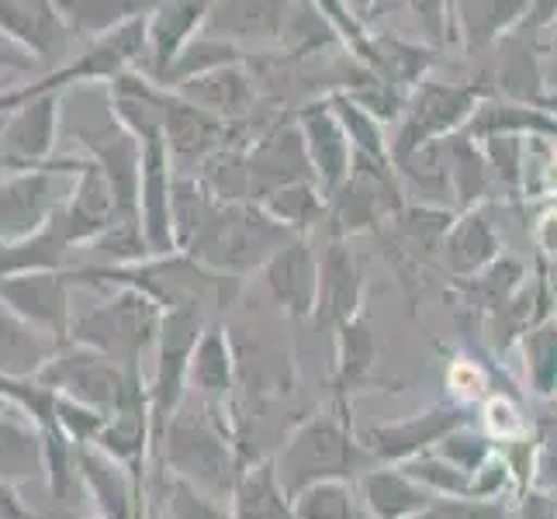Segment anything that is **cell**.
<instances>
[{
	"instance_id": "6da1fadb",
	"label": "cell",
	"mask_w": 557,
	"mask_h": 519,
	"mask_svg": "<svg viewBox=\"0 0 557 519\" xmlns=\"http://www.w3.org/2000/svg\"><path fill=\"white\" fill-rule=\"evenodd\" d=\"M152 450L170 478H181L222 503L233 498L236 482L246 471L228 401H208L195 392H187L181 409L170 416Z\"/></svg>"
},
{
	"instance_id": "f6af8a7d",
	"label": "cell",
	"mask_w": 557,
	"mask_h": 519,
	"mask_svg": "<svg viewBox=\"0 0 557 519\" xmlns=\"http://www.w3.org/2000/svg\"><path fill=\"white\" fill-rule=\"evenodd\" d=\"M478 427H482L498 447L509 444V440H520L527 433H533V422L527 419V412L516 406L512 395H498L492 392L482 406H478Z\"/></svg>"
},
{
	"instance_id": "e0dca14e",
	"label": "cell",
	"mask_w": 557,
	"mask_h": 519,
	"mask_svg": "<svg viewBox=\"0 0 557 519\" xmlns=\"http://www.w3.org/2000/svg\"><path fill=\"white\" fill-rule=\"evenodd\" d=\"M295 119L301 125L305 146H309L315 181L322 187V195L330 198L333 190L350 177V170H354V146H350L347 128H343V122H339V114H336L330 98L305 101L298 108Z\"/></svg>"
},
{
	"instance_id": "d4e9b609",
	"label": "cell",
	"mask_w": 557,
	"mask_h": 519,
	"mask_svg": "<svg viewBox=\"0 0 557 519\" xmlns=\"http://www.w3.org/2000/svg\"><path fill=\"white\" fill-rule=\"evenodd\" d=\"M236 378H239V360L233 339H228V330L222 322H208L195 354H190L187 392H195L208 401H228L236 392Z\"/></svg>"
},
{
	"instance_id": "4fadbf2b",
	"label": "cell",
	"mask_w": 557,
	"mask_h": 519,
	"mask_svg": "<svg viewBox=\"0 0 557 519\" xmlns=\"http://www.w3.org/2000/svg\"><path fill=\"white\" fill-rule=\"evenodd\" d=\"M73 277L66 271H28V274H11L0 277V301L11 312H17L35 330L49 333L52 339L66 343L70 339V295H73Z\"/></svg>"
},
{
	"instance_id": "7c38bea8",
	"label": "cell",
	"mask_w": 557,
	"mask_h": 519,
	"mask_svg": "<svg viewBox=\"0 0 557 519\" xmlns=\"http://www.w3.org/2000/svg\"><path fill=\"white\" fill-rule=\"evenodd\" d=\"M122 215H132L119 205L111 181L104 177V170L94 163L90 157H81V166L73 173V187L66 190V201L52 215L55 233L63 236L70 249L87 246L94 236H101L111 222H119Z\"/></svg>"
},
{
	"instance_id": "9a60e30c",
	"label": "cell",
	"mask_w": 557,
	"mask_h": 519,
	"mask_svg": "<svg viewBox=\"0 0 557 519\" xmlns=\"http://www.w3.org/2000/svg\"><path fill=\"white\" fill-rule=\"evenodd\" d=\"M157 104H160L170 157H174L177 170L195 173L190 166L201 170V163L211 157V152L228 146V122L201 111L198 104H190L187 98H181L177 90L157 84Z\"/></svg>"
},
{
	"instance_id": "c3c4849f",
	"label": "cell",
	"mask_w": 557,
	"mask_h": 519,
	"mask_svg": "<svg viewBox=\"0 0 557 519\" xmlns=\"http://www.w3.org/2000/svg\"><path fill=\"white\" fill-rule=\"evenodd\" d=\"M447 392L454 401H460V406H482V401L492 395V378L485 371L482 360H471V357H457L447 363Z\"/></svg>"
},
{
	"instance_id": "816d5d0a",
	"label": "cell",
	"mask_w": 557,
	"mask_h": 519,
	"mask_svg": "<svg viewBox=\"0 0 557 519\" xmlns=\"http://www.w3.org/2000/svg\"><path fill=\"white\" fill-rule=\"evenodd\" d=\"M536 485L557 495V422L541 427V465H536Z\"/></svg>"
},
{
	"instance_id": "11a10c76",
	"label": "cell",
	"mask_w": 557,
	"mask_h": 519,
	"mask_svg": "<svg viewBox=\"0 0 557 519\" xmlns=\"http://www.w3.org/2000/svg\"><path fill=\"white\" fill-rule=\"evenodd\" d=\"M554 22H557V0H530V14H527V22L520 25V32L541 35Z\"/></svg>"
},
{
	"instance_id": "74e56055",
	"label": "cell",
	"mask_w": 557,
	"mask_h": 519,
	"mask_svg": "<svg viewBox=\"0 0 557 519\" xmlns=\"http://www.w3.org/2000/svg\"><path fill=\"white\" fill-rule=\"evenodd\" d=\"M277 222H284L287 228H295L298 236H305L315 222L330 219V198L322 195L319 181H301L292 187L274 190L271 198L260 201Z\"/></svg>"
},
{
	"instance_id": "ffe728a7",
	"label": "cell",
	"mask_w": 557,
	"mask_h": 519,
	"mask_svg": "<svg viewBox=\"0 0 557 519\" xmlns=\"http://www.w3.org/2000/svg\"><path fill=\"white\" fill-rule=\"evenodd\" d=\"M363 301V271L357 254L347 246V239L330 236L325 249L319 254V298H315V322L322 330H339L343 322L360 316Z\"/></svg>"
},
{
	"instance_id": "44dd1931",
	"label": "cell",
	"mask_w": 557,
	"mask_h": 519,
	"mask_svg": "<svg viewBox=\"0 0 557 519\" xmlns=\"http://www.w3.org/2000/svg\"><path fill=\"white\" fill-rule=\"evenodd\" d=\"M170 90H177L181 98H187L190 104H198L208 114H215V119H222V122L253 119L257 101H260L257 81H253V73H249L246 60L208 70L201 76H190V81L170 87Z\"/></svg>"
},
{
	"instance_id": "5b68a950",
	"label": "cell",
	"mask_w": 557,
	"mask_h": 519,
	"mask_svg": "<svg viewBox=\"0 0 557 519\" xmlns=\"http://www.w3.org/2000/svg\"><path fill=\"white\" fill-rule=\"evenodd\" d=\"M38 381L52 388L55 395L81 401V406L114 416L125 406L136 401H149V384L143 381V371L122 368L119 360H111L90 346L81 343H63L52 354V360L38 371Z\"/></svg>"
},
{
	"instance_id": "db71d44e",
	"label": "cell",
	"mask_w": 557,
	"mask_h": 519,
	"mask_svg": "<svg viewBox=\"0 0 557 519\" xmlns=\"http://www.w3.org/2000/svg\"><path fill=\"white\" fill-rule=\"evenodd\" d=\"M533 243H536V249H541L544 260L547 257L557 260V208L544 211L541 222L533 225Z\"/></svg>"
},
{
	"instance_id": "30bf717a",
	"label": "cell",
	"mask_w": 557,
	"mask_h": 519,
	"mask_svg": "<svg viewBox=\"0 0 557 519\" xmlns=\"http://www.w3.org/2000/svg\"><path fill=\"white\" fill-rule=\"evenodd\" d=\"M63 125V94H35L14 111L0 114V166L14 170H38L49 166L55 157V139Z\"/></svg>"
},
{
	"instance_id": "7dc6e473",
	"label": "cell",
	"mask_w": 557,
	"mask_h": 519,
	"mask_svg": "<svg viewBox=\"0 0 557 519\" xmlns=\"http://www.w3.org/2000/svg\"><path fill=\"white\" fill-rule=\"evenodd\" d=\"M166 519H233L228 503L198 492L181 478H166Z\"/></svg>"
},
{
	"instance_id": "ab89813d",
	"label": "cell",
	"mask_w": 557,
	"mask_h": 519,
	"mask_svg": "<svg viewBox=\"0 0 557 519\" xmlns=\"http://www.w3.org/2000/svg\"><path fill=\"white\" fill-rule=\"evenodd\" d=\"M330 101L339 114V122L343 128H347V136H350V146L357 157H368V160H377V163H395L392 160V143L384 139V132H381V122L374 119V114L357 104L347 90H336L330 94Z\"/></svg>"
},
{
	"instance_id": "f35d334b",
	"label": "cell",
	"mask_w": 557,
	"mask_h": 519,
	"mask_svg": "<svg viewBox=\"0 0 557 519\" xmlns=\"http://www.w3.org/2000/svg\"><path fill=\"white\" fill-rule=\"evenodd\" d=\"M295 498L298 519H363V498L350 478H330L301 489Z\"/></svg>"
},
{
	"instance_id": "277c9868",
	"label": "cell",
	"mask_w": 557,
	"mask_h": 519,
	"mask_svg": "<svg viewBox=\"0 0 557 519\" xmlns=\"http://www.w3.org/2000/svg\"><path fill=\"white\" fill-rule=\"evenodd\" d=\"M163 309L136 287H114V295L94 305L84 316H73L70 343L98 350L122 368L143 371V360L157 354Z\"/></svg>"
},
{
	"instance_id": "f546056e",
	"label": "cell",
	"mask_w": 557,
	"mask_h": 519,
	"mask_svg": "<svg viewBox=\"0 0 557 519\" xmlns=\"http://www.w3.org/2000/svg\"><path fill=\"white\" fill-rule=\"evenodd\" d=\"M228 512L233 519H298L295 498L284 492L274 471V457L246 465L233 498H228Z\"/></svg>"
},
{
	"instance_id": "680465c9",
	"label": "cell",
	"mask_w": 557,
	"mask_h": 519,
	"mask_svg": "<svg viewBox=\"0 0 557 519\" xmlns=\"http://www.w3.org/2000/svg\"><path fill=\"white\" fill-rule=\"evenodd\" d=\"M347 4H350V8H354V11H357L360 17H363V14H371V11H374V4H377V0H347Z\"/></svg>"
},
{
	"instance_id": "681fc988",
	"label": "cell",
	"mask_w": 557,
	"mask_h": 519,
	"mask_svg": "<svg viewBox=\"0 0 557 519\" xmlns=\"http://www.w3.org/2000/svg\"><path fill=\"white\" fill-rule=\"evenodd\" d=\"M516 519H557V495L533 485L512 498Z\"/></svg>"
},
{
	"instance_id": "f907efd6",
	"label": "cell",
	"mask_w": 557,
	"mask_h": 519,
	"mask_svg": "<svg viewBox=\"0 0 557 519\" xmlns=\"http://www.w3.org/2000/svg\"><path fill=\"white\" fill-rule=\"evenodd\" d=\"M409 8L419 17V25L426 28L430 38H436V42H447V38H450V32H447L450 0H409Z\"/></svg>"
},
{
	"instance_id": "e575fe53",
	"label": "cell",
	"mask_w": 557,
	"mask_h": 519,
	"mask_svg": "<svg viewBox=\"0 0 557 519\" xmlns=\"http://www.w3.org/2000/svg\"><path fill=\"white\" fill-rule=\"evenodd\" d=\"M527 284V267L512 257H498L492 267H485L482 274H474L468 281H457V292L465 295V305H471V312L478 316H492L495 309H503V305L520 292Z\"/></svg>"
},
{
	"instance_id": "ba28073f",
	"label": "cell",
	"mask_w": 557,
	"mask_h": 519,
	"mask_svg": "<svg viewBox=\"0 0 557 519\" xmlns=\"http://www.w3.org/2000/svg\"><path fill=\"white\" fill-rule=\"evenodd\" d=\"M81 160H52L38 170H14L0 177V243L35 236L60 211L66 195L60 181L73 177Z\"/></svg>"
},
{
	"instance_id": "d6a6232c",
	"label": "cell",
	"mask_w": 557,
	"mask_h": 519,
	"mask_svg": "<svg viewBox=\"0 0 557 519\" xmlns=\"http://www.w3.org/2000/svg\"><path fill=\"white\" fill-rule=\"evenodd\" d=\"M339 42V32L330 17L322 14L315 0H295L287 4V17L281 28V46L292 60H315L330 46Z\"/></svg>"
},
{
	"instance_id": "8fae6325",
	"label": "cell",
	"mask_w": 557,
	"mask_h": 519,
	"mask_svg": "<svg viewBox=\"0 0 557 519\" xmlns=\"http://www.w3.org/2000/svg\"><path fill=\"white\" fill-rule=\"evenodd\" d=\"M246 166H249V198L263 201L274 190L292 187L301 181H315L309 146H305L298 119L271 122L260 136L246 149Z\"/></svg>"
},
{
	"instance_id": "9c48e42d",
	"label": "cell",
	"mask_w": 557,
	"mask_h": 519,
	"mask_svg": "<svg viewBox=\"0 0 557 519\" xmlns=\"http://www.w3.org/2000/svg\"><path fill=\"white\" fill-rule=\"evenodd\" d=\"M478 409L474 406H460V401H436V406L412 412L406 419H388V422H374V427H363L357 436L360 444L371 450L377 465H406V460L433 450L447 433H454L465 422H474Z\"/></svg>"
},
{
	"instance_id": "ee69618b",
	"label": "cell",
	"mask_w": 557,
	"mask_h": 519,
	"mask_svg": "<svg viewBox=\"0 0 557 519\" xmlns=\"http://www.w3.org/2000/svg\"><path fill=\"white\" fill-rule=\"evenodd\" d=\"M406 468L419 485H426L433 495H468L471 498V474L465 468L450 465L447 457H440L436 450H426L412 460H406Z\"/></svg>"
},
{
	"instance_id": "f5cc1de1",
	"label": "cell",
	"mask_w": 557,
	"mask_h": 519,
	"mask_svg": "<svg viewBox=\"0 0 557 519\" xmlns=\"http://www.w3.org/2000/svg\"><path fill=\"white\" fill-rule=\"evenodd\" d=\"M0 519H49L42 512H35L22 495H17V485L0 482Z\"/></svg>"
},
{
	"instance_id": "1f68e13d",
	"label": "cell",
	"mask_w": 557,
	"mask_h": 519,
	"mask_svg": "<svg viewBox=\"0 0 557 519\" xmlns=\"http://www.w3.org/2000/svg\"><path fill=\"white\" fill-rule=\"evenodd\" d=\"M94 444H98L101 450H108L114 460L128 465L132 471H139L146 465V457H149V447H152V412H149V401H136V406H125L114 416H108Z\"/></svg>"
},
{
	"instance_id": "484cf974",
	"label": "cell",
	"mask_w": 557,
	"mask_h": 519,
	"mask_svg": "<svg viewBox=\"0 0 557 519\" xmlns=\"http://www.w3.org/2000/svg\"><path fill=\"white\" fill-rule=\"evenodd\" d=\"M377 343L371 322L357 316L336 330V368H333V406L350 412V398L371 384Z\"/></svg>"
},
{
	"instance_id": "4316f807",
	"label": "cell",
	"mask_w": 557,
	"mask_h": 519,
	"mask_svg": "<svg viewBox=\"0 0 557 519\" xmlns=\"http://www.w3.org/2000/svg\"><path fill=\"white\" fill-rule=\"evenodd\" d=\"M454 32L471 52H485L527 22L530 0H450Z\"/></svg>"
},
{
	"instance_id": "f1b7e54d",
	"label": "cell",
	"mask_w": 557,
	"mask_h": 519,
	"mask_svg": "<svg viewBox=\"0 0 557 519\" xmlns=\"http://www.w3.org/2000/svg\"><path fill=\"white\" fill-rule=\"evenodd\" d=\"M60 339L35 330L17 312L0 301V374L8 378H38V371L60 350Z\"/></svg>"
},
{
	"instance_id": "4dcf8cb0",
	"label": "cell",
	"mask_w": 557,
	"mask_h": 519,
	"mask_svg": "<svg viewBox=\"0 0 557 519\" xmlns=\"http://www.w3.org/2000/svg\"><path fill=\"white\" fill-rule=\"evenodd\" d=\"M160 0H55L73 42H94L136 17H146Z\"/></svg>"
},
{
	"instance_id": "91938a15",
	"label": "cell",
	"mask_w": 557,
	"mask_h": 519,
	"mask_svg": "<svg viewBox=\"0 0 557 519\" xmlns=\"http://www.w3.org/2000/svg\"><path fill=\"white\" fill-rule=\"evenodd\" d=\"M536 104H541L544 111H550V114H557V90H547V94H544V98H541V101H536Z\"/></svg>"
},
{
	"instance_id": "8992f818",
	"label": "cell",
	"mask_w": 557,
	"mask_h": 519,
	"mask_svg": "<svg viewBox=\"0 0 557 519\" xmlns=\"http://www.w3.org/2000/svg\"><path fill=\"white\" fill-rule=\"evenodd\" d=\"M488 94L492 90L482 84H440L430 76L419 81L409 94L406 111H401L398 136L392 139V160L460 132L471 122L478 104L488 101Z\"/></svg>"
},
{
	"instance_id": "2e32d148",
	"label": "cell",
	"mask_w": 557,
	"mask_h": 519,
	"mask_svg": "<svg viewBox=\"0 0 557 519\" xmlns=\"http://www.w3.org/2000/svg\"><path fill=\"white\" fill-rule=\"evenodd\" d=\"M0 35L35 55L46 73L60 66L73 42L55 0H0Z\"/></svg>"
},
{
	"instance_id": "60d3db41",
	"label": "cell",
	"mask_w": 557,
	"mask_h": 519,
	"mask_svg": "<svg viewBox=\"0 0 557 519\" xmlns=\"http://www.w3.org/2000/svg\"><path fill=\"white\" fill-rule=\"evenodd\" d=\"M246 52L233 42H225V38H215V35H195L190 42L184 46V52L174 60L170 73L163 76V87H177L190 76H201L208 70H219V66H228V63H243Z\"/></svg>"
},
{
	"instance_id": "9f6ffc18",
	"label": "cell",
	"mask_w": 557,
	"mask_h": 519,
	"mask_svg": "<svg viewBox=\"0 0 557 519\" xmlns=\"http://www.w3.org/2000/svg\"><path fill=\"white\" fill-rule=\"evenodd\" d=\"M550 28H554L550 46L541 49V70H544V87L547 90H557V22Z\"/></svg>"
},
{
	"instance_id": "8d00e7d4",
	"label": "cell",
	"mask_w": 557,
	"mask_h": 519,
	"mask_svg": "<svg viewBox=\"0 0 557 519\" xmlns=\"http://www.w3.org/2000/svg\"><path fill=\"white\" fill-rule=\"evenodd\" d=\"M520 357L530 395L544 401L557 398V312L527 330L520 339Z\"/></svg>"
},
{
	"instance_id": "836d02e7",
	"label": "cell",
	"mask_w": 557,
	"mask_h": 519,
	"mask_svg": "<svg viewBox=\"0 0 557 519\" xmlns=\"http://www.w3.org/2000/svg\"><path fill=\"white\" fill-rule=\"evenodd\" d=\"M73 249L63 243V236L55 233V225L49 222L46 228H38L35 236L0 243V277L11 274H28V271H66Z\"/></svg>"
},
{
	"instance_id": "603a6c76",
	"label": "cell",
	"mask_w": 557,
	"mask_h": 519,
	"mask_svg": "<svg viewBox=\"0 0 557 519\" xmlns=\"http://www.w3.org/2000/svg\"><path fill=\"white\" fill-rule=\"evenodd\" d=\"M498 257H503V239H498L495 225L488 222L485 208L474 205L468 211H460L444 239V249H440L444 271L454 281H468L474 274H482L485 267H492Z\"/></svg>"
},
{
	"instance_id": "d6986e66",
	"label": "cell",
	"mask_w": 557,
	"mask_h": 519,
	"mask_svg": "<svg viewBox=\"0 0 557 519\" xmlns=\"http://www.w3.org/2000/svg\"><path fill=\"white\" fill-rule=\"evenodd\" d=\"M263 287L271 301L292 319H312L319 298V254L309 236H295L287 246L267 260Z\"/></svg>"
},
{
	"instance_id": "ac0fdd59",
	"label": "cell",
	"mask_w": 557,
	"mask_h": 519,
	"mask_svg": "<svg viewBox=\"0 0 557 519\" xmlns=\"http://www.w3.org/2000/svg\"><path fill=\"white\" fill-rule=\"evenodd\" d=\"M211 4L215 0H160L149 11V38L139 73H146L152 84H163V76L184 52V46L205 32Z\"/></svg>"
},
{
	"instance_id": "3957f363",
	"label": "cell",
	"mask_w": 557,
	"mask_h": 519,
	"mask_svg": "<svg viewBox=\"0 0 557 519\" xmlns=\"http://www.w3.org/2000/svg\"><path fill=\"white\" fill-rule=\"evenodd\" d=\"M374 465L377 460L354 433L350 412L336 406L330 412L298 422L274 457V471L287 495H298L301 489L330 482V478H350L354 482V478L371 471Z\"/></svg>"
},
{
	"instance_id": "7bdbcfd3",
	"label": "cell",
	"mask_w": 557,
	"mask_h": 519,
	"mask_svg": "<svg viewBox=\"0 0 557 519\" xmlns=\"http://www.w3.org/2000/svg\"><path fill=\"white\" fill-rule=\"evenodd\" d=\"M433 450L440 457H447L450 465H457V468H465L468 474H474L498 450V444L482 427H478V419H474V422H465V427H457L454 433H447Z\"/></svg>"
},
{
	"instance_id": "bcb514c9",
	"label": "cell",
	"mask_w": 557,
	"mask_h": 519,
	"mask_svg": "<svg viewBox=\"0 0 557 519\" xmlns=\"http://www.w3.org/2000/svg\"><path fill=\"white\" fill-rule=\"evenodd\" d=\"M416 519H516L509 498H468V495H436Z\"/></svg>"
},
{
	"instance_id": "d590c367",
	"label": "cell",
	"mask_w": 557,
	"mask_h": 519,
	"mask_svg": "<svg viewBox=\"0 0 557 519\" xmlns=\"http://www.w3.org/2000/svg\"><path fill=\"white\" fill-rule=\"evenodd\" d=\"M149 257H152V249L143 233L139 215H122L119 222H111L101 236H94L84 246L81 267H132Z\"/></svg>"
},
{
	"instance_id": "7a4b0ae2",
	"label": "cell",
	"mask_w": 557,
	"mask_h": 519,
	"mask_svg": "<svg viewBox=\"0 0 557 519\" xmlns=\"http://www.w3.org/2000/svg\"><path fill=\"white\" fill-rule=\"evenodd\" d=\"M298 233L277 222L260 201H211L201 228L184 246L187 257L222 277H249L263 271L281 246Z\"/></svg>"
},
{
	"instance_id": "7402d4cb",
	"label": "cell",
	"mask_w": 557,
	"mask_h": 519,
	"mask_svg": "<svg viewBox=\"0 0 557 519\" xmlns=\"http://www.w3.org/2000/svg\"><path fill=\"white\" fill-rule=\"evenodd\" d=\"M292 0H215L208 11L205 35L233 46H281V28Z\"/></svg>"
},
{
	"instance_id": "6f0895ef",
	"label": "cell",
	"mask_w": 557,
	"mask_h": 519,
	"mask_svg": "<svg viewBox=\"0 0 557 519\" xmlns=\"http://www.w3.org/2000/svg\"><path fill=\"white\" fill-rule=\"evenodd\" d=\"M49 519H101V516L84 512V509H55V512H49Z\"/></svg>"
},
{
	"instance_id": "52a82bcc",
	"label": "cell",
	"mask_w": 557,
	"mask_h": 519,
	"mask_svg": "<svg viewBox=\"0 0 557 519\" xmlns=\"http://www.w3.org/2000/svg\"><path fill=\"white\" fill-rule=\"evenodd\" d=\"M211 319L201 309H170L163 312L157 354H152V378H149V412H152V447L163 427L181 409L187 398V368L190 354Z\"/></svg>"
},
{
	"instance_id": "5bb4252c",
	"label": "cell",
	"mask_w": 557,
	"mask_h": 519,
	"mask_svg": "<svg viewBox=\"0 0 557 519\" xmlns=\"http://www.w3.org/2000/svg\"><path fill=\"white\" fill-rule=\"evenodd\" d=\"M76 474L84 498L101 519H146L143 474L114 460L98 444H76Z\"/></svg>"
},
{
	"instance_id": "cb8c5ba5",
	"label": "cell",
	"mask_w": 557,
	"mask_h": 519,
	"mask_svg": "<svg viewBox=\"0 0 557 519\" xmlns=\"http://www.w3.org/2000/svg\"><path fill=\"white\" fill-rule=\"evenodd\" d=\"M357 492L363 509L374 519H416L433 503V492L419 485L401 465H374L357 478Z\"/></svg>"
},
{
	"instance_id": "83f0119b",
	"label": "cell",
	"mask_w": 557,
	"mask_h": 519,
	"mask_svg": "<svg viewBox=\"0 0 557 519\" xmlns=\"http://www.w3.org/2000/svg\"><path fill=\"white\" fill-rule=\"evenodd\" d=\"M46 474L42 430L17 409H0V482L25 485Z\"/></svg>"
},
{
	"instance_id": "b9f144b4",
	"label": "cell",
	"mask_w": 557,
	"mask_h": 519,
	"mask_svg": "<svg viewBox=\"0 0 557 519\" xmlns=\"http://www.w3.org/2000/svg\"><path fill=\"white\" fill-rule=\"evenodd\" d=\"M211 198L205 181L198 177V173H184L177 170L174 173V195H170V211H174V233H177V246L184 249L190 239H195V233L201 228L208 208H211Z\"/></svg>"
}]
</instances>
